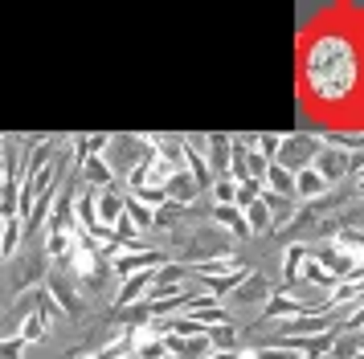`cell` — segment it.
<instances>
[{
  "label": "cell",
  "instance_id": "cell-1",
  "mask_svg": "<svg viewBox=\"0 0 364 359\" xmlns=\"http://www.w3.org/2000/svg\"><path fill=\"white\" fill-rule=\"evenodd\" d=\"M364 53L360 37L344 25L307 29L299 45V86L315 111L328 114V123H344L356 111V94L364 86Z\"/></svg>",
  "mask_w": 364,
  "mask_h": 359
},
{
  "label": "cell",
  "instance_id": "cell-2",
  "mask_svg": "<svg viewBox=\"0 0 364 359\" xmlns=\"http://www.w3.org/2000/svg\"><path fill=\"white\" fill-rule=\"evenodd\" d=\"M323 151V143H319V135L315 131H295V135H282V151H279V160L287 172H303V167H311L315 155Z\"/></svg>",
  "mask_w": 364,
  "mask_h": 359
},
{
  "label": "cell",
  "instance_id": "cell-3",
  "mask_svg": "<svg viewBox=\"0 0 364 359\" xmlns=\"http://www.w3.org/2000/svg\"><path fill=\"white\" fill-rule=\"evenodd\" d=\"M160 265H168L164 249H127V253H119L111 261V274L123 282V277H132V274H156Z\"/></svg>",
  "mask_w": 364,
  "mask_h": 359
},
{
  "label": "cell",
  "instance_id": "cell-4",
  "mask_svg": "<svg viewBox=\"0 0 364 359\" xmlns=\"http://www.w3.org/2000/svg\"><path fill=\"white\" fill-rule=\"evenodd\" d=\"M184 172L197 180V188H213L217 180L209 172V160H205V135H184Z\"/></svg>",
  "mask_w": 364,
  "mask_h": 359
},
{
  "label": "cell",
  "instance_id": "cell-5",
  "mask_svg": "<svg viewBox=\"0 0 364 359\" xmlns=\"http://www.w3.org/2000/svg\"><path fill=\"white\" fill-rule=\"evenodd\" d=\"M205 160L213 180H230V163H233V135H205Z\"/></svg>",
  "mask_w": 364,
  "mask_h": 359
},
{
  "label": "cell",
  "instance_id": "cell-6",
  "mask_svg": "<svg viewBox=\"0 0 364 359\" xmlns=\"http://www.w3.org/2000/svg\"><path fill=\"white\" fill-rule=\"evenodd\" d=\"M315 172L328 180L331 188H340V184L352 176V155H344V151H328V147H323V151L315 155Z\"/></svg>",
  "mask_w": 364,
  "mask_h": 359
},
{
  "label": "cell",
  "instance_id": "cell-7",
  "mask_svg": "<svg viewBox=\"0 0 364 359\" xmlns=\"http://www.w3.org/2000/svg\"><path fill=\"white\" fill-rule=\"evenodd\" d=\"M46 294H50L53 302H58V306H62V314H66V319H78V314H82V298H78V290H74V286H70L66 277H46Z\"/></svg>",
  "mask_w": 364,
  "mask_h": 359
},
{
  "label": "cell",
  "instance_id": "cell-8",
  "mask_svg": "<svg viewBox=\"0 0 364 359\" xmlns=\"http://www.w3.org/2000/svg\"><path fill=\"white\" fill-rule=\"evenodd\" d=\"M213 225L221 228V233H230L233 241H242V237H250V225H246V212L237 209V204H213Z\"/></svg>",
  "mask_w": 364,
  "mask_h": 359
},
{
  "label": "cell",
  "instance_id": "cell-9",
  "mask_svg": "<svg viewBox=\"0 0 364 359\" xmlns=\"http://www.w3.org/2000/svg\"><path fill=\"white\" fill-rule=\"evenodd\" d=\"M270 294H274V282H270L266 274H258V270H250L246 282L233 290V298H237L242 306H254V302H262V306H266V298H270Z\"/></svg>",
  "mask_w": 364,
  "mask_h": 359
},
{
  "label": "cell",
  "instance_id": "cell-10",
  "mask_svg": "<svg viewBox=\"0 0 364 359\" xmlns=\"http://www.w3.org/2000/svg\"><path fill=\"white\" fill-rule=\"evenodd\" d=\"M328 192H331V184L315 172V163L303 167V172H295V200L299 204H311V200H319V196H328Z\"/></svg>",
  "mask_w": 364,
  "mask_h": 359
},
{
  "label": "cell",
  "instance_id": "cell-11",
  "mask_svg": "<svg viewBox=\"0 0 364 359\" xmlns=\"http://www.w3.org/2000/svg\"><path fill=\"white\" fill-rule=\"evenodd\" d=\"M307 253H311V245H307V241H291V245H287V253H282V282H279V290L299 286V270H303Z\"/></svg>",
  "mask_w": 364,
  "mask_h": 359
},
{
  "label": "cell",
  "instance_id": "cell-12",
  "mask_svg": "<svg viewBox=\"0 0 364 359\" xmlns=\"http://www.w3.org/2000/svg\"><path fill=\"white\" fill-rule=\"evenodd\" d=\"M74 245H78V228H53V233H46L41 253H46L50 261H70Z\"/></svg>",
  "mask_w": 364,
  "mask_h": 359
},
{
  "label": "cell",
  "instance_id": "cell-13",
  "mask_svg": "<svg viewBox=\"0 0 364 359\" xmlns=\"http://www.w3.org/2000/svg\"><path fill=\"white\" fill-rule=\"evenodd\" d=\"M78 176H82L90 188H115V172H111L107 155H90V160H82L78 163Z\"/></svg>",
  "mask_w": 364,
  "mask_h": 359
},
{
  "label": "cell",
  "instance_id": "cell-14",
  "mask_svg": "<svg viewBox=\"0 0 364 359\" xmlns=\"http://www.w3.org/2000/svg\"><path fill=\"white\" fill-rule=\"evenodd\" d=\"M164 192H168V200H172V204H193V200H197V180L188 176V172H176V176H168V184H164Z\"/></svg>",
  "mask_w": 364,
  "mask_h": 359
},
{
  "label": "cell",
  "instance_id": "cell-15",
  "mask_svg": "<svg viewBox=\"0 0 364 359\" xmlns=\"http://www.w3.org/2000/svg\"><path fill=\"white\" fill-rule=\"evenodd\" d=\"M237 270H246L237 253H230V258H213V261H200V265H188V274H193V277H225V274H237Z\"/></svg>",
  "mask_w": 364,
  "mask_h": 359
},
{
  "label": "cell",
  "instance_id": "cell-16",
  "mask_svg": "<svg viewBox=\"0 0 364 359\" xmlns=\"http://www.w3.org/2000/svg\"><path fill=\"white\" fill-rule=\"evenodd\" d=\"M262 188L274 192V196H291V200H295V172H287L282 163H270L266 176H262Z\"/></svg>",
  "mask_w": 364,
  "mask_h": 359
},
{
  "label": "cell",
  "instance_id": "cell-17",
  "mask_svg": "<svg viewBox=\"0 0 364 359\" xmlns=\"http://www.w3.org/2000/svg\"><path fill=\"white\" fill-rule=\"evenodd\" d=\"M111 143V135H74L70 147H74V163L90 160V155H102V147Z\"/></svg>",
  "mask_w": 364,
  "mask_h": 359
},
{
  "label": "cell",
  "instance_id": "cell-18",
  "mask_svg": "<svg viewBox=\"0 0 364 359\" xmlns=\"http://www.w3.org/2000/svg\"><path fill=\"white\" fill-rule=\"evenodd\" d=\"M46 331H50V319H46L41 310L17 323V335H21V343H25V347H33V343H41V339H46Z\"/></svg>",
  "mask_w": 364,
  "mask_h": 359
},
{
  "label": "cell",
  "instance_id": "cell-19",
  "mask_svg": "<svg viewBox=\"0 0 364 359\" xmlns=\"http://www.w3.org/2000/svg\"><path fill=\"white\" fill-rule=\"evenodd\" d=\"M246 225H250V237H262V233H274V212L266 209L262 200L246 209Z\"/></svg>",
  "mask_w": 364,
  "mask_h": 359
},
{
  "label": "cell",
  "instance_id": "cell-20",
  "mask_svg": "<svg viewBox=\"0 0 364 359\" xmlns=\"http://www.w3.org/2000/svg\"><path fill=\"white\" fill-rule=\"evenodd\" d=\"M21 237H25V221H4V233H0V258L4 261H13L17 258V245H21Z\"/></svg>",
  "mask_w": 364,
  "mask_h": 359
},
{
  "label": "cell",
  "instance_id": "cell-21",
  "mask_svg": "<svg viewBox=\"0 0 364 359\" xmlns=\"http://www.w3.org/2000/svg\"><path fill=\"white\" fill-rule=\"evenodd\" d=\"M123 196H127V192H123ZM127 221H132V228L139 233V237L151 233V209H148V204H139L135 196H127Z\"/></svg>",
  "mask_w": 364,
  "mask_h": 359
},
{
  "label": "cell",
  "instance_id": "cell-22",
  "mask_svg": "<svg viewBox=\"0 0 364 359\" xmlns=\"http://www.w3.org/2000/svg\"><path fill=\"white\" fill-rule=\"evenodd\" d=\"M209 343L213 351H237V323H221L209 331Z\"/></svg>",
  "mask_w": 364,
  "mask_h": 359
},
{
  "label": "cell",
  "instance_id": "cell-23",
  "mask_svg": "<svg viewBox=\"0 0 364 359\" xmlns=\"http://www.w3.org/2000/svg\"><path fill=\"white\" fill-rule=\"evenodd\" d=\"M262 180H237V200H233V204H237V209L246 212L250 204H258V200H262Z\"/></svg>",
  "mask_w": 364,
  "mask_h": 359
},
{
  "label": "cell",
  "instance_id": "cell-24",
  "mask_svg": "<svg viewBox=\"0 0 364 359\" xmlns=\"http://www.w3.org/2000/svg\"><path fill=\"white\" fill-rule=\"evenodd\" d=\"M176 225H181V204H172V200H168L164 209H156V212H151V233H156V228L172 233Z\"/></svg>",
  "mask_w": 364,
  "mask_h": 359
},
{
  "label": "cell",
  "instance_id": "cell-25",
  "mask_svg": "<svg viewBox=\"0 0 364 359\" xmlns=\"http://www.w3.org/2000/svg\"><path fill=\"white\" fill-rule=\"evenodd\" d=\"M127 196H135L139 204H148L151 212L168 204V192H164V188H156V184H144V188H135V192H127Z\"/></svg>",
  "mask_w": 364,
  "mask_h": 359
},
{
  "label": "cell",
  "instance_id": "cell-26",
  "mask_svg": "<svg viewBox=\"0 0 364 359\" xmlns=\"http://www.w3.org/2000/svg\"><path fill=\"white\" fill-rule=\"evenodd\" d=\"M258 359H303V355L287 343H266V347H258Z\"/></svg>",
  "mask_w": 364,
  "mask_h": 359
},
{
  "label": "cell",
  "instance_id": "cell-27",
  "mask_svg": "<svg viewBox=\"0 0 364 359\" xmlns=\"http://www.w3.org/2000/svg\"><path fill=\"white\" fill-rule=\"evenodd\" d=\"M258 151L274 163V160H279V151H282V135H270V131H266V135H258Z\"/></svg>",
  "mask_w": 364,
  "mask_h": 359
},
{
  "label": "cell",
  "instance_id": "cell-28",
  "mask_svg": "<svg viewBox=\"0 0 364 359\" xmlns=\"http://www.w3.org/2000/svg\"><path fill=\"white\" fill-rule=\"evenodd\" d=\"M237 200V184L233 180H217L213 184V204H233Z\"/></svg>",
  "mask_w": 364,
  "mask_h": 359
},
{
  "label": "cell",
  "instance_id": "cell-29",
  "mask_svg": "<svg viewBox=\"0 0 364 359\" xmlns=\"http://www.w3.org/2000/svg\"><path fill=\"white\" fill-rule=\"evenodd\" d=\"M132 355L135 359H168V347H164V339H151V343H144V347H135Z\"/></svg>",
  "mask_w": 364,
  "mask_h": 359
},
{
  "label": "cell",
  "instance_id": "cell-30",
  "mask_svg": "<svg viewBox=\"0 0 364 359\" xmlns=\"http://www.w3.org/2000/svg\"><path fill=\"white\" fill-rule=\"evenodd\" d=\"M0 359H25V343H21V335L0 339Z\"/></svg>",
  "mask_w": 364,
  "mask_h": 359
},
{
  "label": "cell",
  "instance_id": "cell-31",
  "mask_svg": "<svg viewBox=\"0 0 364 359\" xmlns=\"http://www.w3.org/2000/svg\"><path fill=\"white\" fill-rule=\"evenodd\" d=\"M352 196H360V200H364V176H356V188H352Z\"/></svg>",
  "mask_w": 364,
  "mask_h": 359
},
{
  "label": "cell",
  "instance_id": "cell-32",
  "mask_svg": "<svg viewBox=\"0 0 364 359\" xmlns=\"http://www.w3.org/2000/svg\"><path fill=\"white\" fill-rule=\"evenodd\" d=\"M233 355H237V351H213L209 359H233Z\"/></svg>",
  "mask_w": 364,
  "mask_h": 359
},
{
  "label": "cell",
  "instance_id": "cell-33",
  "mask_svg": "<svg viewBox=\"0 0 364 359\" xmlns=\"http://www.w3.org/2000/svg\"><path fill=\"white\" fill-rule=\"evenodd\" d=\"M0 233H4V216H0Z\"/></svg>",
  "mask_w": 364,
  "mask_h": 359
},
{
  "label": "cell",
  "instance_id": "cell-34",
  "mask_svg": "<svg viewBox=\"0 0 364 359\" xmlns=\"http://www.w3.org/2000/svg\"><path fill=\"white\" fill-rule=\"evenodd\" d=\"M168 359H176V355H168Z\"/></svg>",
  "mask_w": 364,
  "mask_h": 359
},
{
  "label": "cell",
  "instance_id": "cell-35",
  "mask_svg": "<svg viewBox=\"0 0 364 359\" xmlns=\"http://www.w3.org/2000/svg\"><path fill=\"white\" fill-rule=\"evenodd\" d=\"M0 261H4V258H0Z\"/></svg>",
  "mask_w": 364,
  "mask_h": 359
}]
</instances>
